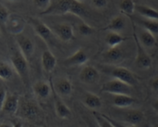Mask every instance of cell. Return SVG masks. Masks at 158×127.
I'll use <instances>...</instances> for the list:
<instances>
[{
  "instance_id": "cell-14",
  "label": "cell",
  "mask_w": 158,
  "mask_h": 127,
  "mask_svg": "<svg viewBox=\"0 0 158 127\" xmlns=\"http://www.w3.org/2000/svg\"><path fill=\"white\" fill-rule=\"evenodd\" d=\"M54 86V84H53ZM56 93L60 97H69L73 92V84L71 81L67 78H61L56 81L54 86Z\"/></svg>"
},
{
  "instance_id": "cell-6",
  "label": "cell",
  "mask_w": 158,
  "mask_h": 127,
  "mask_svg": "<svg viewBox=\"0 0 158 127\" xmlns=\"http://www.w3.org/2000/svg\"><path fill=\"white\" fill-rule=\"evenodd\" d=\"M16 40L19 51L29 61L33 57L35 51L33 42L28 37L23 35L22 34L16 35Z\"/></svg>"
},
{
  "instance_id": "cell-11",
  "label": "cell",
  "mask_w": 158,
  "mask_h": 127,
  "mask_svg": "<svg viewBox=\"0 0 158 127\" xmlns=\"http://www.w3.org/2000/svg\"><path fill=\"white\" fill-rule=\"evenodd\" d=\"M89 60L87 54L82 49H79L63 61V64L67 68L85 65Z\"/></svg>"
},
{
  "instance_id": "cell-3",
  "label": "cell",
  "mask_w": 158,
  "mask_h": 127,
  "mask_svg": "<svg viewBox=\"0 0 158 127\" xmlns=\"http://www.w3.org/2000/svg\"><path fill=\"white\" fill-rule=\"evenodd\" d=\"M101 91L105 93L112 94V95H131L133 91V86L118 79L110 80L106 81L102 85Z\"/></svg>"
},
{
  "instance_id": "cell-17",
  "label": "cell",
  "mask_w": 158,
  "mask_h": 127,
  "mask_svg": "<svg viewBox=\"0 0 158 127\" xmlns=\"http://www.w3.org/2000/svg\"><path fill=\"white\" fill-rule=\"evenodd\" d=\"M25 24L26 23L24 19L19 16L10 15L6 24V29L12 34L18 35V34H22L23 30L25 27Z\"/></svg>"
},
{
  "instance_id": "cell-28",
  "label": "cell",
  "mask_w": 158,
  "mask_h": 127,
  "mask_svg": "<svg viewBox=\"0 0 158 127\" xmlns=\"http://www.w3.org/2000/svg\"><path fill=\"white\" fill-rule=\"evenodd\" d=\"M140 24L143 29L148 30L154 36L158 35V21L145 19L140 21Z\"/></svg>"
},
{
  "instance_id": "cell-44",
  "label": "cell",
  "mask_w": 158,
  "mask_h": 127,
  "mask_svg": "<svg viewBox=\"0 0 158 127\" xmlns=\"http://www.w3.org/2000/svg\"><path fill=\"white\" fill-rule=\"evenodd\" d=\"M8 1H10V2H14V1H16V0H8Z\"/></svg>"
},
{
  "instance_id": "cell-10",
  "label": "cell",
  "mask_w": 158,
  "mask_h": 127,
  "mask_svg": "<svg viewBox=\"0 0 158 127\" xmlns=\"http://www.w3.org/2000/svg\"><path fill=\"white\" fill-rule=\"evenodd\" d=\"M53 33L64 42H69L74 38V28L69 23H60L54 26Z\"/></svg>"
},
{
  "instance_id": "cell-16",
  "label": "cell",
  "mask_w": 158,
  "mask_h": 127,
  "mask_svg": "<svg viewBox=\"0 0 158 127\" xmlns=\"http://www.w3.org/2000/svg\"><path fill=\"white\" fill-rule=\"evenodd\" d=\"M19 106V98L16 94H7L2 111L10 115L17 113Z\"/></svg>"
},
{
  "instance_id": "cell-12",
  "label": "cell",
  "mask_w": 158,
  "mask_h": 127,
  "mask_svg": "<svg viewBox=\"0 0 158 127\" xmlns=\"http://www.w3.org/2000/svg\"><path fill=\"white\" fill-rule=\"evenodd\" d=\"M51 85H52V93L54 95V107H55V113L57 117L60 119H68L71 116V111L69 107L62 101L61 98L56 93L55 90L53 86V82L51 80Z\"/></svg>"
},
{
  "instance_id": "cell-32",
  "label": "cell",
  "mask_w": 158,
  "mask_h": 127,
  "mask_svg": "<svg viewBox=\"0 0 158 127\" xmlns=\"http://www.w3.org/2000/svg\"><path fill=\"white\" fill-rule=\"evenodd\" d=\"M79 33L83 36H90L95 31V29L85 23H82L78 27Z\"/></svg>"
},
{
  "instance_id": "cell-45",
  "label": "cell",
  "mask_w": 158,
  "mask_h": 127,
  "mask_svg": "<svg viewBox=\"0 0 158 127\" xmlns=\"http://www.w3.org/2000/svg\"><path fill=\"white\" fill-rule=\"evenodd\" d=\"M157 68H158V64H157Z\"/></svg>"
},
{
  "instance_id": "cell-43",
  "label": "cell",
  "mask_w": 158,
  "mask_h": 127,
  "mask_svg": "<svg viewBox=\"0 0 158 127\" xmlns=\"http://www.w3.org/2000/svg\"><path fill=\"white\" fill-rule=\"evenodd\" d=\"M74 1H76V2H81H81H82L83 0H74Z\"/></svg>"
},
{
  "instance_id": "cell-4",
  "label": "cell",
  "mask_w": 158,
  "mask_h": 127,
  "mask_svg": "<svg viewBox=\"0 0 158 127\" xmlns=\"http://www.w3.org/2000/svg\"><path fill=\"white\" fill-rule=\"evenodd\" d=\"M74 0H51V5L42 15H64L71 13V6Z\"/></svg>"
},
{
  "instance_id": "cell-31",
  "label": "cell",
  "mask_w": 158,
  "mask_h": 127,
  "mask_svg": "<svg viewBox=\"0 0 158 127\" xmlns=\"http://www.w3.org/2000/svg\"><path fill=\"white\" fill-rule=\"evenodd\" d=\"M92 115L96 122L99 125L100 127H115L106 117L104 115L101 114V113H98L96 111L92 112Z\"/></svg>"
},
{
  "instance_id": "cell-20",
  "label": "cell",
  "mask_w": 158,
  "mask_h": 127,
  "mask_svg": "<svg viewBox=\"0 0 158 127\" xmlns=\"http://www.w3.org/2000/svg\"><path fill=\"white\" fill-rule=\"evenodd\" d=\"M127 26V19L124 15H118L112 18L109 23L103 30L108 31L119 33L125 29Z\"/></svg>"
},
{
  "instance_id": "cell-30",
  "label": "cell",
  "mask_w": 158,
  "mask_h": 127,
  "mask_svg": "<svg viewBox=\"0 0 158 127\" xmlns=\"http://www.w3.org/2000/svg\"><path fill=\"white\" fill-rule=\"evenodd\" d=\"M71 14H74V16H77L78 17L81 18L83 16H86L87 12H86V10L84 8V6H83L81 2H77L74 0L72 3V6H71Z\"/></svg>"
},
{
  "instance_id": "cell-8",
  "label": "cell",
  "mask_w": 158,
  "mask_h": 127,
  "mask_svg": "<svg viewBox=\"0 0 158 127\" xmlns=\"http://www.w3.org/2000/svg\"><path fill=\"white\" fill-rule=\"evenodd\" d=\"M110 75L115 79L119 80L131 86H133L136 84V80L133 72L125 67L117 66L112 68L110 70Z\"/></svg>"
},
{
  "instance_id": "cell-15",
  "label": "cell",
  "mask_w": 158,
  "mask_h": 127,
  "mask_svg": "<svg viewBox=\"0 0 158 127\" xmlns=\"http://www.w3.org/2000/svg\"><path fill=\"white\" fill-rule=\"evenodd\" d=\"M33 91L37 98L42 100L47 99L52 93V85L51 81L50 83L44 81H37L33 85Z\"/></svg>"
},
{
  "instance_id": "cell-27",
  "label": "cell",
  "mask_w": 158,
  "mask_h": 127,
  "mask_svg": "<svg viewBox=\"0 0 158 127\" xmlns=\"http://www.w3.org/2000/svg\"><path fill=\"white\" fill-rule=\"evenodd\" d=\"M136 5L133 0H121L119 10L124 16H131L136 12Z\"/></svg>"
},
{
  "instance_id": "cell-33",
  "label": "cell",
  "mask_w": 158,
  "mask_h": 127,
  "mask_svg": "<svg viewBox=\"0 0 158 127\" xmlns=\"http://www.w3.org/2000/svg\"><path fill=\"white\" fill-rule=\"evenodd\" d=\"M33 2L36 8L42 10V12H43L50 6L51 0H33Z\"/></svg>"
},
{
  "instance_id": "cell-9",
  "label": "cell",
  "mask_w": 158,
  "mask_h": 127,
  "mask_svg": "<svg viewBox=\"0 0 158 127\" xmlns=\"http://www.w3.org/2000/svg\"><path fill=\"white\" fill-rule=\"evenodd\" d=\"M79 80L86 84H93L100 79V73L96 68L91 65H85L79 73Z\"/></svg>"
},
{
  "instance_id": "cell-18",
  "label": "cell",
  "mask_w": 158,
  "mask_h": 127,
  "mask_svg": "<svg viewBox=\"0 0 158 127\" xmlns=\"http://www.w3.org/2000/svg\"><path fill=\"white\" fill-rule=\"evenodd\" d=\"M123 118L124 123L136 127L143 122L144 119V113L140 110H129L124 113Z\"/></svg>"
},
{
  "instance_id": "cell-42",
  "label": "cell",
  "mask_w": 158,
  "mask_h": 127,
  "mask_svg": "<svg viewBox=\"0 0 158 127\" xmlns=\"http://www.w3.org/2000/svg\"><path fill=\"white\" fill-rule=\"evenodd\" d=\"M153 127H158V122H156L155 124H153Z\"/></svg>"
},
{
  "instance_id": "cell-41",
  "label": "cell",
  "mask_w": 158,
  "mask_h": 127,
  "mask_svg": "<svg viewBox=\"0 0 158 127\" xmlns=\"http://www.w3.org/2000/svg\"><path fill=\"white\" fill-rule=\"evenodd\" d=\"M14 127H23V125L20 122H16L14 124Z\"/></svg>"
},
{
  "instance_id": "cell-19",
  "label": "cell",
  "mask_w": 158,
  "mask_h": 127,
  "mask_svg": "<svg viewBox=\"0 0 158 127\" xmlns=\"http://www.w3.org/2000/svg\"><path fill=\"white\" fill-rule=\"evenodd\" d=\"M57 60L54 54L50 50H45L41 55V65L44 71L51 73L54 70Z\"/></svg>"
},
{
  "instance_id": "cell-26",
  "label": "cell",
  "mask_w": 158,
  "mask_h": 127,
  "mask_svg": "<svg viewBox=\"0 0 158 127\" xmlns=\"http://www.w3.org/2000/svg\"><path fill=\"white\" fill-rule=\"evenodd\" d=\"M14 72L12 64L0 60V79L2 81H10L13 78Z\"/></svg>"
},
{
  "instance_id": "cell-25",
  "label": "cell",
  "mask_w": 158,
  "mask_h": 127,
  "mask_svg": "<svg viewBox=\"0 0 158 127\" xmlns=\"http://www.w3.org/2000/svg\"><path fill=\"white\" fill-rule=\"evenodd\" d=\"M136 12L147 19L158 21V10L145 5H136Z\"/></svg>"
},
{
  "instance_id": "cell-37",
  "label": "cell",
  "mask_w": 158,
  "mask_h": 127,
  "mask_svg": "<svg viewBox=\"0 0 158 127\" xmlns=\"http://www.w3.org/2000/svg\"><path fill=\"white\" fill-rule=\"evenodd\" d=\"M150 84L152 90H153L155 93L158 94V76L152 78L151 81H150Z\"/></svg>"
},
{
  "instance_id": "cell-29",
  "label": "cell",
  "mask_w": 158,
  "mask_h": 127,
  "mask_svg": "<svg viewBox=\"0 0 158 127\" xmlns=\"http://www.w3.org/2000/svg\"><path fill=\"white\" fill-rule=\"evenodd\" d=\"M10 16V13L8 9L0 3V30L4 31L6 30V24Z\"/></svg>"
},
{
  "instance_id": "cell-13",
  "label": "cell",
  "mask_w": 158,
  "mask_h": 127,
  "mask_svg": "<svg viewBox=\"0 0 158 127\" xmlns=\"http://www.w3.org/2000/svg\"><path fill=\"white\" fill-rule=\"evenodd\" d=\"M102 57L105 61L112 64H116L123 60L125 57L124 51L118 47H109L102 54Z\"/></svg>"
},
{
  "instance_id": "cell-34",
  "label": "cell",
  "mask_w": 158,
  "mask_h": 127,
  "mask_svg": "<svg viewBox=\"0 0 158 127\" xmlns=\"http://www.w3.org/2000/svg\"><path fill=\"white\" fill-rule=\"evenodd\" d=\"M6 89L5 88L3 85L0 84V112H2V106H3L4 102L6 100V98L7 96Z\"/></svg>"
},
{
  "instance_id": "cell-23",
  "label": "cell",
  "mask_w": 158,
  "mask_h": 127,
  "mask_svg": "<svg viewBox=\"0 0 158 127\" xmlns=\"http://www.w3.org/2000/svg\"><path fill=\"white\" fill-rule=\"evenodd\" d=\"M83 103L85 105V106L94 111L99 109L102 105V102L99 96L89 92H85V94L84 97H83Z\"/></svg>"
},
{
  "instance_id": "cell-5",
  "label": "cell",
  "mask_w": 158,
  "mask_h": 127,
  "mask_svg": "<svg viewBox=\"0 0 158 127\" xmlns=\"http://www.w3.org/2000/svg\"><path fill=\"white\" fill-rule=\"evenodd\" d=\"M19 114L21 117L29 121L35 120L40 115V108L34 102L31 100H23L19 102Z\"/></svg>"
},
{
  "instance_id": "cell-38",
  "label": "cell",
  "mask_w": 158,
  "mask_h": 127,
  "mask_svg": "<svg viewBox=\"0 0 158 127\" xmlns=\"http://www.w3.org/2000/svg\"><path fill=\"white\" fill-rule=\"evenodd\" d=\"M86 122H87V126L88 127H100L98 122L93 117V119H86Z\"/></svg>"
},
{
  "instance_id": "cell-36",
  "label": "cell",
  "mask_w": 158,
  "mask_h": 127,
  "mask_svg": "<svg viewBox=\"0 0 158 127\" xmlns=\"http://www.w3.org/2000/svg\"><path fill=\"white\" fill-rule=\"evenodd\" d=\"M103 115H104L105 117H106V119H107L108 120H109V122H110L111 123H112L115 127H134V126H131V125H127V124H126V123H123V122H119V121L115 120V119H112V118L109 117V116H106V115H105V114H103Z\"/></svg>"
},
{
  "instance_id": "cell-39",
  "label": "cell",
  "mask_w": 158,
  "mask_h": 127,
  "mask_svg": "<svg viewBox=\"0 0 158 127\" xmlns=\"http://www.w3.org/2000/svg\"><path fill=\"white\" fill-rule=\"evenodd\" d=\"M152 108L158 114V99L152 103Z\"/></svg>"
},
{
  "instance_id": "cell-7",
  "label": "cell",
  "mask_w": 158,
  "mask_h": 127,
  "mask_svg": "<svg viewBox=\"0 0 158 127\" xmlns=\"http://www.w3.org/2000/svg\"><path fill=\"white\" fill-rule=\"evenodd\" d=\"M30 23L33 26V28L36 35L48 44L51 43L53 35H54L52 30L39 19L31 18Z\"/></svg>"
},
{
  "instance_id": "cell-21",
  "label": "cell",
  "mask_w": 158,
  "mask_h": 127,
  "mask_svg": "<svg viewBox=\"0 0 158 127\" xmlns=\"http://www.w3.org/2000/svg\"><path fill=\"white\" fill-rule=\"evenodd\" d=\"M136 102V99L129 95H115L112 99V105L119 109L129 108Z\"/></svg>"
},
{
  "instance_id": "cell-40",
  "label": "cell",
  "mask_w": 158,
  "mask_h": 127,
  "mask_svg": "<svg viewBox=\"0 0 158 127\" xmlns=\"http://www.w3.org/2000/svg\"><path fill=\"white\" fill-rule=\"evenodd\" d=\"M0 127H14V124L11 122H2L0 123Z\"/></svg>"
},
{
  "instance_id": "cell-35",
  "label": "cell",
  "mask_w": 158,
  "mask_h": 127,
  "mask_svg": "<svg viewBox=\"0 0 158 127\" xmlns=\"http://www.w3.org/2000/svg\"><path fill=\"white\" fill-rule=\"evenodd\" d=\"M94 7L98 10H102L107 6L108 0H91Z\"/></svg>"
},
{
  "instance_id": "cell-2",
  "label": "cell",
  "mask_w": 158,
  "mask_h": 127,
  "mask_svg": "<svg viewBox=\"0 0 158 127\" xmlns=\"http://www.w3.org/2000/svg\"><path fill=\"white\" fill-rule=\"evenodd\" d=\"M132 27H133V35L134 38L135 43H136V56L135 59V63L136 67L141 70H147L149 69L152 66V58L147 51H146V48L143 47L138 39V35L136 34V30H135L134 22L133 20L131 21Z\"/></svg>"
},
{
  "instance_id": "cell-22",
  "label": "cell",
  "mask_w": 158,
  "mask_h": 127,
  "mask_svg": "<svg viewBox=\"0 0 158 127\" xmlns=\"http://www.w3.org/2000/svg\"><path fill=\"white\" fill-rule=\"evenodd\" d=\"M138 39L143 47H145L146 49H152L156 44V40L155 36L145 29H143L139 32Z\"/></svg>"
},
{
  "instance_id": "cell-1",
  "label": "cell",
  "mask_w": 158,
  "mask_h": 127,
  "mask_svg": "<svg viewBox=\"0 0 158 127\" xmlns=\"http://www.w3.org/2000/svg\"><path fill=\"white\" fill-rule=\"evenodd\" d=\"M11 64L15 72L19 75L23 83L26 85L30 82V72H29L28 60L21 54L19 49L15 51L10 57Z\"/></svg>"
},
{
  "instance_id": "cell-24",
  "label": "cell",
  "mask_w": 158,
  "mask_h": 127,
  "mask_svg": "<svg viewBox=\"0 0 158 127\" xmlns=\"http://www.w3.org/2000/svg\"><path fill=\"white\" fill-rule=\"evenodd\" d=\"M130 38V37H127L121 35L119 33H117V32L109 31L105 38V41L109 47H118L121 43H123L127 40H129Z\"/></svg>"
}]
</instances>
